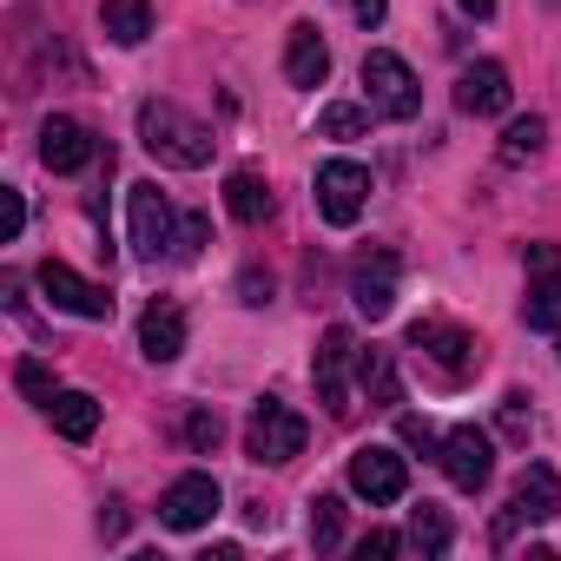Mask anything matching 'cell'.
I'll use <instances>...</instances> for the list:
<instances>
[{
	"label": "cell",
	"instance_id": "f546056e",
	"mask_svg": "<svg viewBox=\"0 0 561 561\" xmlns=\"http://www.w3.org/2000/svg\"><path fill=\"white\" fill-rule=\"evenodd\" d=\"M21 225H27V198L8 185V192H0V238H21Z\"/></svg>",
	"mask_w": 561,
	"mask_h": 561
},
{
	"label": "cell",
	"instance_id": "e575fe53",
	"mask_svg": "<svg viewBox=\"0 0 561 561\" xmlns=\"http://www.w3.org/2000/svg\"><path fill=\"white\" fill-rule=\"evenodd\" d=\"M456 8H462V14H476V21H489V14H495V0H456Z\"/></svg>",
	"mask_w": 561,
	"mask_h": 561
},
{
	"label": "cell",
	"instance_id": "8992f818",
	"mask_svg": "<svg viewBox=\"0 0 561 561\" xmlns=\"http://www.w3.org/2000/svg\"><path fill=\"white\" fill-rule=\"evenodd\" d=\"M410 351H423L449 383H462L469 370H482V344L462 331V324H443V318H423V324H410Z\"/></svg>",
	"mask_w": 561,
	"mask_h": 561
},
{
	"label": "cell",
	"instance_id": "52a82bcc",
	"mask_svg": "<svg viewBox=\"0 0 561 561\" xmlns=\"http://www.w3.org/2000/svg\"><path fill=\"white\" fill-rule=\"evenodd\" d=\"M41 291H47V305H54V311H67V318H87V324H106V318H113L106 285L80 277V271H73V264H60V257H47V264H41Z\"/></svg>",
	"mask_w": 561,
	"mask_h": 561
},
{
	"label": "cell",
	"instance_id": "ac0fdd59",
	"mask_svg": "<svg viewBox=\"0 0 561 561\" xmlns=\"http://www.w3.org/2000/svg\"><path fill=\"white\" fill-rule=\"evenodd\" d=\"M139 351H146L152 364H172V357L185 351V311H179L172 298H152V305H146V318H139Z\"/></svg>",
	"mask_w": 561,
	"mask_h": 561
},
{
	"label": "cell",
	"instance_id": "603a6c76",
	"mask_svg": "<svg viewBox=\"0 0 561 561\" xmlns=\"http://www.w3.org/2000/svg\"><path fill=\"white\" fill-rule=\"evenodd\" d=\"M541 146H548V119H541V113H528V119H508V133H502V146H495V152H502V165H528Z\"/></svg>",
	"mask_w": 561,
	"mask_h": 561
},
{
	"label": "cell",
	"instance_id": "4316f807",
	"mask_svg": "<svg viewBox=\"0 0 561 561\" xmlns=\"http://www.w3.org/2000/svg\"><path fill=\"white\" fill-rule=\"evenodd\" d=\"M218 436H225L218 410H192V416H185V443H192L198 456H211V449H218Z\"/></svg>",
	"mask_w": 561,
	"mask_h": 561
},
{
	"label": "cell",
	"instance_id": "5b68a950",
	"mask_svg": "<svg viewBox=\"0 0 561 561\" xmlns=\"http://www.w3.org/2000/svg\"><path fill=\"white\" fill-rule=\"evenodd\" d=\"M126 231H133V251H139V257H165V251L179 244L172 198H165L152 179H139V185L126 192Z\"/></svg>",
	"mask_w": 561,
	"mask_h": 561
},
{
	"label": "cell",
	"instance_id": "2e32d148",
	"mask_svg": "<svg viewBox=\"0 0 561 561\" xmlns=\"http://www.w3.org/2000/svg\"><path fill=\"white\" fill-rule=\"evenodd\" d=\"M456 106H462V113H476V119L508 113V73H502L495 60H469V67L456 73Z\"/></svg>",
	"mask_w": 561,
	"mask_h": 561
},
{
	"label": "cell",
	"instance_id": "6da1fadb",
	"mask_svg": "<svg viewBox=\"0 0 561 561\" xmlns=\"http://www.w3.org/2000/svg\"><path fill=\"white\" fill-rule=\"evenodd\" d=\"M139 146L159 159V165H179V172H198L205 159H211V126L205 119H192L185 106H172V100H146L139 106Z\"/></svg>",
	"mask_w": 561,
	"mask_h": 561
},
{
	"label": "cell",
	"instance_id": "d4e9b609",
	"mask_svg": "<svg viewBox=\"0 0 561 561\" xmlns=\"http://www.w3.org/2000/svg\"><path fill=\"white\" fill-rule=\"evenodd\" d=\"M311 541H318V554H331L344 541V502L337 495H318L311 502Z\"/></svg>",
	"mask_w": 561,
	"mask_h": 561
},
{
	"label": "cell",
	"instance_id": "30bf717a",
	"mask_svg": "<svg viewBox=\"0 0 561 561\" xmlns=\"http://www.w3.org/2000/svg\"><path fill=\"white\" fill-rule=\"evenodd\" d=\"M436 462H443V476L462 489V495H476L489 476H495V443L476 430V423H462V430H449L443 436V449H436Z\"/></svg>",
	"mask_w": 561,
	"mask_h": 561
},
{
	"label": "cell",
	"instance_id": "d6986e66",
	"mask_svg": "<svg viewBox=\"0 0 561 561\" xmlns=\"http://www.w3.org/2000/svg\"><path fill=\"white\" fill-rule=\"evenodd\" d=\"M100 27L113 47H139L152 34V0H100Z\"/></svg>",
	"mask_w": 561,
	"mask_h": 561
},
{
	"label": "cell",
	"instance_id": "4fadbf2b",
	"mask_svg": "<svg viewBox=\"0 0 561 561\" xmlns=\"http://www.w3.org/2000/svg\"><path fill=\"white\" fill-rule=\"evenodd\" d=\"M218 502H225V495H218V482H211L205 469H192V476H179V482L159 495V522H165V528H179V535H192V528H205V522L218 515Z\"/></svg>",
	"mask_w": 561,
	"mask_h": 561
},
{
	"label": "cell",
	"instance_id": "f1b7e54d",
	"mask_svg": "<svg viewBox=\"0 0 561 561\" xmlns=\"http://www.w3.org/2000/svg\"><path fill=\"white\" fill-rule=\"evenodd\" d=\"M205 238H211V225L192 211V218H179V244H172V257H198L205 251Z\"/></svg>",
	"mask_w": 561,
	"mask_h": 561
},
{
	"label": "cell",
	"instance_id": "7c38bea8",
	"mask_svg": "<svg viewBox=\"0 0 561 561\" xmlns=\"http://www.w3.org/2000/svg\"><path fill=\"white\" fill-rule=\"evenodd\" d=\"M351 489H357L364 502H403V495H410V469H403L397 449L364 443V449L351 456Z\"/></svg>",
	"mask_w": 561,
	"mask_h": 561
},
{
	"label": "cell",
	"instance_id": "d6a6232c",
	"mask_svg": "<svg viewBox=\"0 0 561 561\" xmlns=\"http://www.w3.org/2000/svg\"><path fill=\"white\" fill-rule=\"evenodd\" d=\"M238 291H244V305H271V277L244 271V277H238Z\"/></svg>",
	"mask_w": 561,
	"mask_h": 561
},
{
	"label": "cell",
	"instance_id": "484cf974",
	"mask_svg": "<svg viewBox=\"0 0 561 561\" xmlns=\"http://www.w3.org/2000/svg\"><path fill=\"white\" fill-rule=\"evenodd\" d=\"M364 126H370L364 106H324V113H318V133H324V139H364Z\"/></svg>",
	"mask_w": 561,
	"mask_h": 561
},
{
	"label": "cell",
	"instance_id": "277c9868",
	"mask_svg": "<svg viewBox=\"0 0 561 561\" xmlns=\"http://www.w3.org/2000/svg\"><path fill=\"white\" fill-rule=\"evenodd\" d=\"M311 192H318V218H324V225H337V231H351V225L364 218V198H370V172H364L357 159H324Z\"/></svg>",
	"mask_w": 561,
	"mask_h": 561
},
{
	"label": "cell",
	"instance_id": "ffe728a7",
	"mask_svg": "<svg viewBox=\"0 0 561 561\" xmlns=\"http://www.w3.org/2000/svg\"><path fill=\"white\" fill-rule=\"evenodd\" d=\"M47 416H54V430H60L67 443H87V436L100 430V403H93L87 390H60V397L47 403Z\"/></svg>",
	"mask_w": 561,
	"mask_h": 561
},
{
	"label": "cell",
	"instance_id": "7402d4cb",
	"mask_svg": "<svg viewBox=\"0 0 561 561\" xmlns=\"http://www.w3.org/2000/svg\"><path fill=\"white\" fill-rule=\"evenodd\" d=\"M357 377H364V397H370V403H383V410L403 403V377H397V357H390V351H364V357H357Z\"/></svg>",
	"mask_w": 561,
	"mask_h": 561
},
{
	"label": "cell",
	"instance_id": "7a4b0ae2",
	"mask_svg": "<svg viewBox=\"0 0 561 561\" xmlns=\"http://www.w3.org/2000/svg\"><path fill=\"white\" fill-rule=\"evenodd\" d=\"M305 416L291 410V403H277V397H257L251 403V416H244V456L251 462H291V456H305Z\"/></svg>",
	"mask_w": 561,
	"mask_h": 561
},
{
	"label": "cell",
	"instance_id": "cb8c5ba5",
	"mask_svg": "<svg viewBox=\"0 0 561 561\" xmlns=\"http://www.w3.org/2000/svg\"><path fill=\"white\" fill-rule=\"evenodd\" d=\"M403 541H410V548H423V554H443V548L456 541V528H449V515H443L436 502H423V508H410V528H403Z\"/></svg>",
	"mask_w": 561,
	"mask_h": 561
},
{
	"label": "cell",
	"instance_id": "3957f363",
	"mask_svg": "<svg viewBox=\"0 0 561 561\" xmlns=\"http://www.w3.org/2000/svg\"><path fill=\"white\" fill-rule=\"evenodd\" d=\"M364 100H370V113H383V119H416L423 87H416V73H410L403 54L370 47V54H364Z\"/></svg>",
	"mask_w": 561,
	"mask_h": 561
},
{
	"label": "cell",
	"instance_id": "8fae6325",
	"mask_svg": "<svg viewBox=\"0 0 561 561\" xmlns=\"http://www.w3.org/2000/svg\"><path fill=\"white\" fill-rule=\"evenodd\" d=\"M548 515H561V476H554L548 462H528V469L515 476L508 515L495 522V541H508V535H515V522H548Z\"/></svg>",
	"mask_w": 561,
	"mask_h": 561
},
{
	"label": "cell",
	"instance_id": "ba28073f",
	"mask_svg": "<svg viewBox=\"0 0 561 561\" xmlns=\"http://www.w3.org/2000/svg\"><path fill=\"white\" fill-rule=\"evenodd\" d=\"M522 324H528V331H561V244H528Z\"/></svg>",
	"mask_w": 561,
	"mask_h": 561
},
{
	"label": "cell",
	"instance_id": "836d02e7",
	"mask_svg": "<svg viewBox=\"0 0 561 561\" xmlns=\"http://www.w3.org/2000/svg\"><path fill=\"white\" fill-rule=\"evenodd\" d=\"M351 14H357V21H364V27H377V21H383V14H390V0H351Z\"/></svg>",
	"mask_w": 561,
	"mask_h": 561
},
{
	"label": "cell",
	"instance_id": "44dd1931",
	"mask_svg": "<svg viewBox=\"0 0 561 561\" xmlns=\"http://www.w3.org/2000/svg\"><path fill=\"white\" fill-rule=\"evenodd\" d=\"M225 211H231L238 225L271 218V185H264L257 172H231V179H225Z\"/></svg>",
	"mask_w": 561,
	"mask_h": 561
},
{
	"label": "cell",
	"instance_id": "4dcf8cb0",
	"mask_svg": "<svg viewBox=\"0 0 561 561\" xmlns=\"http://www.w3.org/2000/svg\"><path fill=\"white\" fill-rule=\"evenodd\" d=\"M502 430H508L515 443L528 436V397H502Z\"/></svg>",
	"mask_w": 561,
	"mask_h": 561
},
{
	"label": "cell",
	"instance_id": "9a60e30c",
	"mask_svg": "<svg viewBox=\"0 0 561 561\" xmlns=\"http://www.w3.org/2000/svg\"><path fill=\"white\" fill-rule=\"evenodd\" d=\"M351 305L377 324V318H390V305H397V257L390 251H377V257H364L357 271H351Z\"/></svg>",
	"mask_w": 561,
	"mask_h": 561
},
{
	"label": "cell",
	"instance_id": "e0dca14e",
	"mask_svg": "<svg viewBox=\"0 0 561 561\" xmlns=\"http://www.w3.org/2000/svg\"><path fill=\"white\" fill-rule=\"evenodd\" d=\"M324 73H331V47H324V34L311 21H298L285 34V80L291 87H324Z\"/></svg>",
	"mask_w": 561,
	"mask_h": 561
},
{
	"label": "cell",
	"instance_id": "1f68e13d",
	"mask_svg": "<svg viewBox=\"0 0 561 561\" xmlns=\"http://www.w3.org/2000/svg\"><path fill=\"white\" fill-rule=\"evenodd\" d=\"M397 548H410V541H403V535H383V528L357 541V554H364V561H370V554H397Z\"/></svg>",
	"mask_w": 561,
	"mask_h": 561
},
{
	"label": "cell",
	"instance_id": "83f0119b",
	"mask_svg": "<svg viewBox=\"0 0 561 561\" xmlns=\"http://www.w3.org/2000/svg\"><path fill=\"white\" fill-rule=\"evenodd\" d=\"M14 377H21V390H27V397H34V403H41V410H47V403H54V397H60V390H54V377H47V364H34V357H27V364H21V370H14Z\"/></svg>",
	"mask_w": 561,
	"mask_h": 561
},
{
	"label": "cell",
	"instance_id": "9c48e42d",
	"mask_svg": "<svg viewBox=\"0 0 561 561\" xmlns=\"http://www.w3.org/2000/svg\"><path fill=\"white\" fill-rule=\"evenodd\" d=\"M364 351H357V337L344 331V324H331L324 331V344H318V364H311V377H318V397H324V410L331 416H351V364H357Z\"/></svg>",
	"mask_w": 561,
	"mask_h": 561
},
{
	"label": "cell",
	"instance_id": "5bb4252c",
	"mask_svg": "<svg viewBox=\"0 0 561 561\" xmlns=\"http://www.w3.org/2000/svg\"><path fill=\"white\" fill-rule=\"evenodd\" d=\"M93 133L80 126V119H67V113H54L47 126H41V165L47 172H80V165H93Z\"/></svg>",
	"mask_w": 561,
	"mask_h": 561
}]
</instances>
